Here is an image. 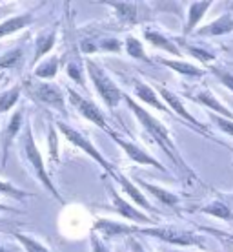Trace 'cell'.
Masks as SVG:
<instances>
[{
	"label": "cell",
	"mask_w": 233,
	"mask_h": 252,
	"mask_svg": "<svg viewBox=\"0 0 233 252\" xmlns=\"http://www.w3.org/2000/svg\"><path fill=\"white\" fill-rule=\"evenodd\" d=\"M122 101H126L128 108H129V110L133 112V115L137 117V121L140 123V126L144 128V132L150 135V139H152L155 145L160 146V150H162L164 154L171 159V163L175 164L179 170H182L184 176H188L189 179H197L195 172L191 170V168H189V164L184 161V158L181 156L179 148H177L175 141L171 139V133H170V130H168V126L164 125V123H160L157 117H153L146 108L140 106L137 101H133L128 94L122 95Z\"/></svg>",
	"instance_id": "obj_1"
},
{
	"label": "cell",
	"mask_w": 233,
	"mask_h": 252,
	"mask_svg": "<svg viewBox=\"0 0 233 252\" xmlns=\"http://www.w3.org/2000/svg\"><path fill=\"white\" fill-rule=\"evenodd\" d=\"M22 150H24L26 161H27L29 168L33 170V174L37 176V179L40 181V185H42V187H44V189L48 190V192H50V194L53 195L55 199H58L60 203H64L62 194H60L57 187L53 185L50 174H48V170H46L44 158H42V154H40L37 143H35L31 126H27V128H26V132H24V135H22Z\"/></svg>",
	"instance_id": "obj_2"
},
{
	"label": "cell",
	"mask_w": 233,
	"mask_h": 252,
	"mask_svg": "<svg viewBox=\"0 0 233 252\" xmlns=\"http://www.w3.org/2000/svg\"><path fill=\"white\" fill-rule=\"evenodd\" d=\"M86 73L89 75L93 82L97 94L101 95L102 102L106 104L109 110H115L122 101L124 92L115 84V81L106 73V69L101 64H97L93 59H86Z\"/></svg>",
	"instance_id": "obj_3"
},
{
	"label": "cell",
	"mask_w": 233,
	"mask_h": 252,
	"mask_svg": "<svg viewBox=\"0 0 233 252\" xmlns=\"http://www.w3.org/2000/svg\"><path fill=\"white\" fill-rule=\"evenodd\" d=\"M139 234L157 238V240L164 241V243H170V245L199 247V249H206V241H204V238H202V236H199V234H195V232H191V230H184V228L160 227V225H155V227L139 228Z\"/></svg>",
	"instance_id": "obj_4"
},
{
	"label": "cell",
	"mask_w": 233,
	"mask_h": 252,
	"mask_svg": "<svg viewBox=\"0 0 233 252\" xmlns=\"http://www.w3.org/2000/svg\"><path fill=\"white\" fill-rule=\"evenodd\" d=\"M26 90H27V95L31 97L33 101L53 108L60 114H66V99H64L62 90L58 88L57 84L37 79V81L26 82Z\"/></svg>",
	"instance_id": "obj_5"
},
{
	"label": "cell",
	"mask_w": 233,
	"mask_h": 252,
	"mask_svg": "<svg viewBox=\"0 0 233 252\" xmlns=\"http://www.w3.org/2000/svg\"><path fill=\"white\" fill-rule=\"evenodd\" d=\"M57 128L60 130V133H62L64 137L70 141L71 145L77 146V148H80L84 154H88L89 158L93 159L95 163L99 164V166H101V168L106 172V174H109V176H111V174L117 170L113 164L109 163V161H107V159L102 156L101 152H99V148H97V146H95L93 143H91V141L86 137V135H82L78 130L71 128L70 125H66V123H62V121H57Z\"/></svg>",
	"instance_id": "obj_6"
},
{
	"label": "cell",
	"mask_w": 233,
	"mask_h": 252,
	"mask_svg": "<svg viewBox=\"0 0 233 252\" xmlns=\"http://www.w3.org/2000/svg\"><path fill=\"white\" fill-rule=\"evenodd\" d=\"M157 92L160 94V99H162V102L166 104V106L170 108V112H173V114H177L179 117H182L186 123H188L189 126H193L197 132L201 133V135H204V137L208 139H213V141H217V139L213 137V133L208 132V128L202 125L201 121L197 119L195 115H191L188 112V108L184 106V101L179 97L177 94H173L171 90H168L166 86H158Z\"/></svg>",
	"instance_id": "obj_7"
},
{
	"label": "cell",
	"mask_w": 233,
	"mask_h": 252,
	"mask_svg": "<svg viewBox=\"0 0 233 252\" xmlns=\"http://www.w3.org/2000/svg\"><path fill=\"white\" fill-rule=\"evenodd\" d=\"M106 189H107V194H109V199L113 203V208L117 210V214H119L120 218H124V220H128V221H133L135 225H144V227H155V225H158L157 220L150 218L146 212L139 210L137 207H133L131 203H128L126 199H122L119 192L113 189V185L106 183Z\"/></svg>",
	"instance_id": "obj_8"
},
{
	"label": "cell",
	"mask_w": 233,
	"mask_h": 252,
	"mask_svg": "<svg viewBox=\"0 0 233 252\" xmlns=\"http://www.w3.org/2000/svg\"><path fill=\"white\" fill-rule=\"evenodd\" d=\"M68 97H70V102L75 106V110L84 117V119H88L89 123H93L95 126L102 128L104 132L109 130L107 121H106V114L95 104V101H91V99H88V97L80 95L73 88H68Z\"/></svg>",
	"instance_id": "obj_9"
},
{
	"label": "cell",
	"mask_w": 233,
	"mask_h": 252,
	"mask_svg": "<svg viewBox=\"0 0 233 252\" xmlns=\"http://www.w3.org/2000/svg\"><path fill=\"white\" fill-rule=\"evenodd\" d=\"M107 135L122 148V152L126 154L129 161H133V163H137V164H144V166H153V168H157V170H160V172H166V166H164L160 161H157V159L153 158L152 154H148L144 148H140L137 143H133L129 139H124L122 135L115 133L111 128L107 130Z\"/></svg>",
	"instance_id": "obj_10"
},
{
	"label": "cell",
	"mask_w": 233,
	"mask_h": 252,
	"mask_svg": "<svg viewBox=\"0 0 233 252\" xmlns=\"http://www.w3.org/2000/svg\"><path fill=\"white\" fill-rule=\"evenodd\" d=\"M111 177H113L115 181L119 183L120 190H122V192H124L128 197H131L133 203H137L140 208H144V210H148V212H153V214H157V208H155L152 203L148 201V197L142 194V190H140L137 185L131 183V179H128V177L124 176L122 172H119V170H115L113 174H111Z\"/></svg>",
	"instance_id": "obj_11"
},
{
	"label": "cell",
	"mask_w": 233,
	"mask_h": 252,
	"mask_svg": "<svg viewBox=\"0 0 233 252\" xmlns=\"http://www.w3.org/2000/svg\"><path fill=\"white\" fill-rule=\"evenodd\" d=\"M22 123H24V114L22 110L15 112V114L9 117L6 128L0 132V145H2V166H6L7 158H9V148H11L15 137L19 135L20 128H22Z\"/></svg>",
	"instance_id": "obj_12"
},
{
	"label": "cell",
	"mask_w": 233,
	"mask_h": 252,
	"mask_svg": "<svg viewBox=\"0 0 233 252\" xmlns=\"http://www.w3.org/2000/svg\"><path fill=\"white\" fill-rule=\"evenodd\" d=\"M97 234H101L104 240H111V238H119V236H131V234L139 232V227H131V225H124V223H117L113 220H106V218H99L93 223V228Z\"/></svg>",
	"instance_id": "obj_13"
},
{
	"label": "cell",
	"mask_w": 233,
	"mask_h": 252,
	"mask_svg": "<svg viewBox=\"0 0 233 252\" xmlns=\"http://www.w3.org/2000/svg\"><path fill=\"white\" fill-rule=\"evenodd\" d=\"M233 33V13L228 11L221 15L219 19L211 20L209 24H204L202 28L195 30V35L201 38H213V37H224Z\"/></svg>",
	"instance_id": "obj_14"
},
{
	"label": "cell",
	"mask_w": 233,
	"mask_h": 252,
	"mask_svg": "<svg viewBox=\"0 0 233 252\" xmlns=\"http://www.w3.org/2000/svg\"><path fill=\"white\" fill-rule=\"evenodd\" d=\"M189 97H191L195 102L202 104L204 108H208L211 114L221 115V117H224V119L233 121V112H232V110H230V108H228L222 101H219V99H217V97H215V95L211 94L208 88L197 90L195 94H191Z\"/></svg>",
	"instance_id": "obj_15"
},
{
	"label": "cell",
	"mask_w": 233,
	"mask_h": 252,
	"mask_svg": "<svg viewBox=\"0 0 233 252\" xmlns=\"http://www.w3.org/2000/svg\"><path fill=\"white\" fill-rule=\"evenodd\" d=\"M142 35H144L146 42H150L153 48H158V50L166 51V53H170L173 57H182V51L177 46L175 40H171L168 35L160 33L158 30H155V28H144V30H142Z\"/></svg>",
	"instance_id": "obj_16"
},
{
	"label": "cell",
	"mask_w": 233,
	"mask_h": 252,
	"mask_svg": "<svg viewBox=\"0 0 233 252\" xmlns=\"http://www.w3.org/2000/svg\"><path fill=\"white\" fill-rule=\"evenodd\" d=\"M133 94H135V97L139 99V101L146 102L148 106L155 108V110H158V112H164V114H171L170 108L166 106L162 102V99L157 95V92L150 86V84H146V82H135V86H133Z\"/></svg>",
	"instance_id": "obj_17"
},
{
	"label": "cell",
	"mask_w": 233,
	"mask_h": 252,
	"mask_svg": "<svg viewBox=\"0 0 233 252\" xmlns=\"http://www.w3.org/2000/svg\"><path fill=\"white\" fill-rule=\"evenodd\" d=\"M213 6V2H189L188 4V19L184 24L182 35L188 37L191 33H195V28L201 24V20L206 17L209 7Z\"/></svg>",
	"instance_id": "obj_18"
},
{
	"label": "cell",
	"mask_w": 233,
	"mask_h": 252,
	"mask_svg": "<svg viewBox=\"0 0 233 252\" xmlns=\"http://www.w3.org/2000/svg\"><path fill=\"white\" fill-rule=\"evenodd\" d=\"M137 183H139L146 192H150L158 203H162L164 207L171 208V210H177L179 205H181V197L177 194H173V192H170L168 189H162V187H157V185H153V183H148L144 179H137Z\"/></svg>",
	"instance_id": "obj_19"
},
{
	"label": "cell",
	"mask_w": 233,
	"mask_h": 252,
	"mask_svg": "<svg viewBox=\"0 0 233 252\" xmlns=\"http://www.w3.org/2000/svg\"><path fill=\"white\" fill-rule=\"evenodd\" d=\"M158 64H162L166 68L173 69L175 73L182 77H189V79H201L204 77V69L195 66L191 63H186V61H181V59H158Z\"/></svg>",
	"instance_id": "obj_20"
},
{
	"label": "cell",
	"mask_w": 233,
	"mask_h": 252,
	"mask_svg": "<svg viewBox=\"0 0 233 252\" xmlns=\"http://www.w3.org/2000/svg\"><path fill=\"white\" fill-rule=\"evenodd\" d=\"M106 6L113 7L117 19L124 26H135L139 22V4L137 2H106Z\"/></svg>",
	"instance_id": "obj_21"
},
{
	"label": "cell",
	"mask_w": 233,
	"mask_h": 252,
	"mask_svg": "<svg viewBox=\"0 0 233 252\" xmlns=\"http://www.w3.org/2000/svg\"><path fill=\"white\" fill-rule=\"evenodd\" d=\"M57 42V30H50V32L40 33L37 38H35V53H33V63L31 66H37L44 55H48L53 46Z\"/></svg>",
	"instance_id": "obj_22"
},
{
	"label": "cell",
	"mask_w": 233,
	"mask_h": 252,
	"mask_svg": "<svg viewBox=\"0 0 233 252\" xmlns=\"http://www.w3.org/2000/svg\"><path fill=\"white\" fill-rule=\"evenodd\" d=\"M33 22V15L31 13H22V15H15V17H9V19L2 20L0 22V38L7 37L11 33H17L20 30H24L27 24Z\"/></svg>",
	"instance_id": "obj_23"
},
{
	"label": "cell",
	"mask_w": 233,
	"mask_h": 252,
	"mask_svg": "<svg viewBox=\"0 0 233 252\" xmlns=\"http://www.w3.org/2000/svg\"><path fill=\"white\" fill-rule=\"evenodd\" d=\"M199 212L206 216H211V218H219L222 221H228V223H233V210L228 203L221 201V199H213V201L206 203L204 207L199 208Z\"/></svg>",
	"instance_id": "obj_24"
},
{
	"label": "cell",
	"mask_w": 233,
	"mask_h": 252,
	"mask_svg": "<svg viewBox=\"0 0 233 252\" xmlns=\"http://www.w3.org/2000/svg\"><path fill=\"white\" fill-rule=\"evenodd\" d=\"M177 46L181 48V51H186L189 57L197 59L199 63L206 64V66H211V63L215 61V53L213 51L206 50V48H202V46H197V44H191V42H186V40H179Z\"/></svg>",
	"instance_id": "obj_25"
},
{
	"label": "cell",
	"mask_w": 233,
	"mask_h": 252,
	"mask_svg": "<svg viewBox=\"0 0 233 252\" xmlns=\"http://www.w3.org/2000/svg\"><path fill=\"white\" fill-rule=\"evenodd\" d=\"M60 68V59L58 57H48L44 63H38L35 66V77L38 81H51L55 79Z\"/></svg>",
	"instance_id": "obj_26"
},
{
	"label": "cell",
	"mask_w": 233,
	"mask_h": 252,
	"mask_svg": "<svg viewBox=\"0 0 233 252\" xmlns=\"http://www.w3.org/2000/svg\"><path fill=\"white\" fill-rule=\"evenodd\" d=\"M20 94H22V86H20V84L6 90L4 94H0V115L9 112V110L19 102Z\"/></svg>",
	"instance_id": "obj_27"
},
{
	"label": "cell",
	"mask_w": 233,
	"mask_h": 252,
	"mask_svg": "<svg viewBox=\"0 0 233 252\" xmlns=\"http://www.w3.org/2000/svg\"><path fill=\"white\" fill-rule=\"evenodd\" d=\"M124 48H126V53L131 59H137V61H146V63H150V59H148V55H146L144 46H142V42H140L137 37H131V35H128L126 40H124Z\"/></svg>",
	"instance_id": "obj_28"
},
{
	"label": "cell",
	"mask_w": 233,
	"mask_h": 252,
	"mask_svg": "<svg viewBox=\"0 0 233 252\" xmlns=\"http://www.w3.org/2000/svg\"><path fill=\"white\" fill-rule=\"evenodd\" d=\"M13 236L20 243V247H24L26 252H51L44 243H40V241L31 238V236H26V234L20 232H13Z\"/></svg>",
	"instance_id": "obj_29"
},
{
	"label": "cell",
	"mask_w": 233,
	"mask_h": 252,
	"mask_svg": "<svg viewBox=\"0 0 233 252\" xmlns=\"http://www.w3.org/2000/svg\"><path fill=\"white\" fill-rule=\"evenodd\" d=\"M24 57V51L22 48H11V50H7L2 57H0V69H11L15 66H19V63L22 61Z\"/></svg>",
	"instance_id": "obj_30"
},
{
	"label": "cell",
	"mask_w": 233,
	"mask_h": 252,
	"mask_svg": "<svg viewBox=\"0 0 233 252\" xmlns=\"http://www.w3.org/2000/svg\"><path fill=\"white\" fill-rule=\"evenodd\" d=\"M209 71H211V75L221 82L222 86H226V90H230V92L233 94V71L232 69L217 66V64H211V66H209Z\"/></svg>",
	"instance_id": "obj_31"
},
{
	"label": "cell",
	"mask_w": 233,
	"mask_h": 252,
	"mask_svg": "<svg viewBox=\"0 0 233 252\" xmlns=\"http://www.w3.org/2000/svg\"><path fill=\"white\" fill-rule=\"evenodd\" d=\"M0 194L9 195V197L17 199V201H22V199H27V197L33 195L29 192H26V190L19 189V187H15V185L7 183V181H2V179H0Z\"/></svg>",
	"instance_id": "obj_32"
},
{
	"label": "cell",
	"mask_w": 233,
	"mask_h": 252,
	"mask_svg": "<svg viewBox=\"0 0 233 252\" xmlns=\"http://www.w3.org/2000/svg\"><path fill=\"white\" fill-rule=\"evenodd\" d=\"M209 121H211V123H213V125L217 126L222 133H226V135L233 137V121L224 119V117H221V115H215V114H209Z\"/></svg>",
	"instance_id": "obj_33"
},
{
	"label": "cell",
	"mask_w": 233,
	"mask_h": 252,
	"mask_svg": "<svg viewBox=\"0 0 233 252\" xmlns=\"http://www.w3.org/2000/svg\"><path fill=\"white\" fill-rule=\"evenodd\" d=\"M122 50V42L119 38H102L101 42L97 44V51H113L119 53Z\"/></svg>",
	"instance_id": "obj_34"
},
{
	"label": "cell",
	"mask_w": 233,
	"mask_h": 252,
	"mask_svg": "<svg viewBox=\"0 0 233 252\" xmlns=\"http://www.w3.org/2000/svg\"><path fill=\"white\" fill-rule=\"evenodd\" d=\"M66 69H68V75H70L71 79L77 82V84H80V86H84V84H86V81H84V73H86V71H82V68L77 63L75 64L70 63Z\"/></svg>",
	"instance_id": "obj_35"
},
{
	"label": "cell",
	"mask_w": 233,
	"mask_h": 252,
	"mask_svg": "<svg viewBox=\"0 0 233 252\" xmlns=\"http://www.w3.org/2000/svg\"><path fill=\"white\" fill-rule=\"evenodd\" d=\"M89 240H91V252H111L109 251V247L104 243V240H102L101 236L95 232V230H91Z\"/></svg>",
	"instance_id": "obj_36"
},
{
	"label": "cell",
	"mask_w": 233,
	"mask_h": 252,
	"mask_svg": "<svg viewBox=\"0 0 233 252\" xmlns=\"http://www.w3.org/2000/svg\"><path fill=\"white\" fill-rule=\"evenodd\" d=\"M50 154H51V161H57V132L53 130V126L50 128Z\"/></svg>",
	"instance_id": "obj_37"
},
{
	"label": "cell",
	"mask_w": 233,
	"mask_h": 252,
	"mask_svg": "<svg viewBox=\"0 0 233 252\" xmlns=\"http://www.w3.org/2000/svg\"><path fill=\"white\" fill-rule=\"evenodd\" d=\"M208 232H211V234H215L219 240H222V241H226V247H233V236H224V234L221 232V230H215V228H206Z\"/></svg>",
	"instance_id": "obj_38"
},
{
	"label": "cell",
	"mask_w": 233,
	"mask_h": 252,
	"mask_svg": "<svg viewBox=\"0 0 233 252\" xmlns=\"http://www.w3.org/2000/svg\"><path fill=\"white\" fill-rule=\"evenodd\" d=\"M128 245H129L131 252H146L144 247L140 245V243H139L137 240H135V238H129V240H128Z\"/></svg>",
	"instance_id": "obj_39"
},
{
	"label": "cell",
	"mask_w": 233,
	"mask_h": 252,
	"mask_svg": "<svg viewBox=\"0 0 233 252\" xmlns=\"http://www.w3.org/2000/svg\"><path fill=\"white\" fill-rule=\"evenodd\" d=\"M0 252H20L19 249H11V247L6 245H0Z\"/></svg>",
	"instance_id": "obj_40"
},
{
	"label": "cell",
	"mask_w": 233,
	"mask_h": 252,
	"mask_svg": "<svg viewBox=\"0 0 233 252\" xmlns=\"http://www.w3.org/2000/svg\"><path fill=\"white\" fill-rule=\"evenodd\" d=\"M13 208L7 207V205H4V203H0V212H11Z\"/></svg>",
	"instance_id": "obj_41"
},
{
	"label": "cell",
	"mask_w": 233,
	"mask_h": 252,
	"mask_svg": "<svg viewBox=\"0 0 233 252\" xmlns=\"http://www.w3.org/2000/svg\"><path fill=\"white\" fill-rule=\"evenodd\" d=\"M171 252H186V251H171Z\"/></svg>",
	"instance_id": "obj_42"
},
{
	"label": "cell",
	"mask_w": 233,
	"mask_h": 252,
	"mask_svg": "<svg viewBox=\"0 0 233 252\" xmlns=\"http://www.w3.org/2000/svg\"><path fill=\"white\" fill-rule=\"evenodd\" d=\"M0 17H2V13H0Z\"/></svg>",
	"instance_id": "obj_43"
}]
</instances>
